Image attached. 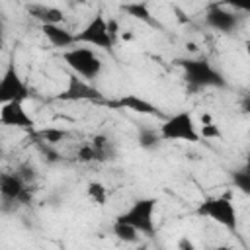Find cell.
Returning a JSON list of instances; mask_svg holds the SVG:
<instances>
[{
	"mask_svg": "<svg viewBox=\"0 0 250 250\" xmlns=\"http://www.w3.org/2000/svg\"><path fill=\"white\" fill-rule=\"evenodd\" d=\"M76 158H78V162H84V164H88V162H98V154H96V150H94V146H92L90 143H84V145L78 148Z\"/></svg>",
	"mask_w": 250,
	"mask_h": 250,
	"instance_id": "obj_22",
	"label": "cell"
},
{
	"mask_svg": "<svg viewBox=\"0 0 250 250\" xmlns=\"http://www.w3.org/2000/svg\"><path fill=\"white\" fill-rule=\"evenodd\" d=\"M195 213L201 215V217H207V219H211L215 223H219L227 230L236 232V229H238V215H236V207H234L230 195L205 197L197 205Z\"/></svg>",
	"mask_w": 250,
	"mask_h": 250,
	"instance_id": "obj_4",
	"label": "cell"
},
{
	"mask_svg": "<svg viewBox=\"0 0 250 250\" xmlns=\"http://www.w3.org/2000/svg\"><path fill=\"white\" fill-rule=\"evenodd\" d=\"M121 10H123V12H127L129 16H133V18H137V20H141V21L148 23V25H158V21H156V20H154V16L148 12V6H146L145 2L123 4V6H121Z\"/></svg>",
	"mask_w": 250,
	"mask_h": 250,
	"instance_id": "obj_15",
	"label": "cell"
},
{
	"mask_svg": "<svg viewBox=\"0 0 250 250\" xmlns=\"http://www.w3.org/2000/svg\"><path fill=\"white\" fill-rule=\"evenodd\" d=\"M27 14L37 20L41 25H61V21L64 20L62 10L55 8V6H47V4H27L25 6Z\"/></svg>",
	"mask_w": 250,
	"mask_h": 250,
	"instance_id": "obj_13",
	"label": "cell"
},
{
	"mask_svg": "<svg viewBox=\"0 0 250 250\" xmlns=\"http://www.w3.org/2000/svg\"><path fill=\"white\" fill-rule=\"evenodd\" d=\"M39 148H41V152L45 154V158L49 160V162H59L61 160V156H59V152L51 146V145H45V143H39Z\"/></svg>",
	"mask_w": 250,
	"mask_h": 250,
	"instance_id": "obj_25",
	"label": "cell"
},
{
	"mask_svg": "<svg viewBox=\"0 0 250 250\" xmlns=\"http://www.w3.org/2000/svg\"><path fill=\"white\" fill-rule=\"evenodd\" d=\"M178 248L180 250H195V246H193V242L188 238V236H184V238H180V242H178Z\"/></svg>",
	"mask_w": 250,
	"mask_h": 250,
	"instance_id": "obj_27",
	"label": "cell"
},
{
	"mask_svg": "<svg viewBox=\"0 0 250 250\" xmlns=\"http://www.w3.org/2000/svg\"><path fill=\"white\" fill-rule=\"evenodd\" d=\"M135 250H148V248H146V244H141V246H137Z\"/></svg>",
	"mask_w": 250,
	"mask_h": 250,
	"instance_id": "obj_32",
	"label": "cell"
},
{
	"mask_svg": "<svg viewBox=\"0 0 250 250\" xmlns=\"http://www.w3.org/2000/svg\"><path fill=\"white\" fill-rule=\"evenodd\" d=\"M158 133L162 141H186V143H197L199 131L193 121V115L188 109L176 111L168 117H164L162 125L158 127Z\"/></svg>",
	"mask_w": 250,
	"mask_h": 250,
	"instance_id": "obj_5",
	"label": "cell"
},
{
	"mask_svg": "<svg viewBox=\"0 0 250 250\" xmlns=\"http://www.w3.org/2000/svg\"><path fill=\"white\" fill-rule=\"evenodd\" d=\"M242 111L244 113H250V94H246L244 100H242Z\"/></svg>",
	"mask_w": 250,
	"mask_h": 250,
	"instance_id": "obj_28",
	"label": "cell"
},
{
	"mask_svg": "<svg viewBox=\"0 0 250 250\" xmlns=\"http://www.w3.org/2000/svg\"><path fill=\"white\" fill-rule=\"evenodd\" d=\"M113 234H115L121 242H127V244L139 240V232H137L133 227L123 225V223H115V221H113Z\"/></svg>",
	"mask_w": 250,
	"mask_h": 250,
	"instance_id": "obj_20",
	"label": "cell"
},
{
	"mask_svg": "<svg viewBox=\"0 0 250 250\" xmlns=\"http://www.w3.org/2000/svg\"><path fill=\"white\" fill-rule=\"evenodd\" d=\"M104 105H107L109 109H127V111H133V113H141V115H150V117H164L162 111L148 100L137 96V94H123L119 98H113V100H105Z\"/></svg>",
	"mask_w": 250,
	"mask_h": 250,
	"instance_id": "obj_11",
	"label": "cell"
},
{
	"mask_svg": "<svg viewBox=\"0 0 250 250\" xmlns=\"http://www.w3.org/2000/svg\"><path fill=\"white\" fill-rule=\"evenodd\" d=\"M62 61L72 70V74H76V76H80V78H84L88 82H94L102 74V68H104L102 59L90 47L66 49V51H62Z\"/></svg>",
	"mask_w": 250,
	"mask_h": 250,
	"instance_id": "obj_3",
	"label": "cell"
},
{
	"mask_svg": "<svg viewBox=\"0 0 250 250\" xmlns=\"http://www.w3.org/2000/svg\"><path fill=\"white\" fill-rule=\"evenodd\" d=\"M199 135H201V137H205V139H219V137H221V129H219V127H215L213 123H205V125L201 127Z\"/></svg>",
	"mask_w": 250,
	"mask_h": 250,
	"instance_id": "obj_24",
	"label": "cell"
},
{
	"mask_svg": "<svg viewBox=\"0 0 250 250\" xmlns=\"http://www.w3.org/2000/svg\"><path fill=\"white\" fill-rule=\"evenodd\" d=\"M90 145L94 146V150L98 154V162H105V160L113 158V145L105 135H94Z\"/></svg>",
	"mask_w": 250,
	"mask_h": 250,
	"instance_id": "obj_16",
	"label": "cell"
},
{
	"mask_svg": "<svg viewBox=\"0 0 250 250\" xmlns=\"http://www.w3.org/2000/svg\"><path fill=\"white\" fill-rule=\"evenodd\" d=\"M176 62L184 70V80L189 92H197L203 88H229L225 74L207 59H178Z\"/></svg>",
	"mask_w": 250,
	"mask_h": 250,
	"instance_id": "obj_1",
	"label": "cell"
},
{
	"mask_svg": "<svg viewBox=\"0 0 250 250\" xmlns=\"http://www.w3.org/2000/svg\"><path fill=\"white\" fill-rule=\"evenodd\" d=\"M229 8L232 10H242V12H250V2H225Z\"/></svg>",
	"mask_w": 250,
	"mask_h": 250,
	"instance_id": "obj_26",
	"label": "cell"
},
{
	"mask_svg": "<svg viewBox=\"0 0 250 250\" xmlns=\"http://www.w3.org/2000/svg\"><path fill=\"white\" fill-rule=\"evenodd\" d=\"M230 182H232V186L238 191H242L244 195L250 197V172L246 168H240V170L230 172Z\"/></svg>",
	"mask_w": 250,
	"mask_h": 250,
	"instance_id": "obj_18",
	"label": "cell"
},
{
	"mask_svg": "<svg viewBox=\"0 0 250 250\" xmlns=\"http://www.w3.org/2000/svg\"><path fill=\"white\" fill-rule=\"evenodd\" d=\"M0 123L16 129H23L27 133H35V119L25 111L23 104L12 102V104H2L0 107Z\"/></svg>",
	"mask_w": 250,
	"mask_h": 250,
	"instance_id": "obj_12",
	"label": "cell"
},
{
	"mask_svg": "<svg viewBox=\"0 0 250 250\" xmlns=\"http://www.w3.org/2000/svg\"><path fill=\"white\" fill-rule=\"evenodd\" d=\"M248 172H250V154H248V158H246V166H244Z\"/></svg>",
	"mask_w": 250,
	"mask_h": 250,
	"instance_id": "obj_31",
	"label": "cell"
},
{
	"mask_svg": "<svg viewBox=\"0 0 250 250\" xmlns=\"http://www.w3.org/2000/svg\"><path fill=\"white\" fill-rule=\"evenodd\" d=\"M156 197H139L135 199L125 211H121L115 217V223H123L133 227L137 232L145 236H154L156 225H154V211H156Z\"/></svg>",
	"mask_w": 250,
	"mask_h": 250,
	"instance_id": "obj_2",
	"label": "cell"
},
{
	"mask_svg": "<svg viewBox=\"0 0 250 250\" xmlns=\"http://www.w3.org/2000/svg\"><path fill=\"white\" fill-rule=\"evenodd\" d=\"M66 80H68L66 88L61 90L55 96V100H59V102H96V104H104L105 102L102 90L96 88L92 82H88V80H84V78H80V76H76L72 72L68 74Z\"/></svg>",
	"mask_w": 250,
	"mask_h": 250,
	"instance_id": "obj_7",
	"label": "cell"
},
{
	"mask_svg": "<svg viewBox=\"0 0 250 250\" xmlns=\"http://www.w3.org/2000/svg\"><path fill=\"white\" fill-rule=\"evenodd\" d=\"M211 250H230V246H229V244H221V246H215V248H211Z\"/></svg>",
	"mask_w": 250,
	"mask_h": 250,
	"instance_id": "obj_29",
	"label": "cell"
},
{
	"mask_svg": "<svg viewBox=\"0 0 250 250\" xmlns=\"http://www.w3.org/2000/svg\"><path fill=\"white\" fill-rule=\"evenodd\" d=\"M16 172H18V174H20V178H21L25 184H29V186H31V182L37 178V172H35V168H33L29 162L20 164V166L16 168Z\"/></svg>",
	"mask_w": 250,
	"mask_h": 250,
	"instance_id": "obj_23",
	"label": "cell"
},
{
	"mask_svg": "<svg viewBox=\"0 0 250 250\" xmlns=\"http://www.w3.org/2000/svg\"><path fill=\"white\" fill-rule=\"evenodd\" d=\"M33 137H35L39 143H45V145L55 146L57 143H61L62 139H66V137H68V131L59 129V127H49V129H41V131L33 133Z\"/></svg>",
	"mask_w": 250,
	"mask_h": 250,
	"instance_id": "obj_17",
	"label": "cell"
},
{
	"mask_svg": "<svg viewBox=\"0 0 250 250\" xmlns=\"http://www.w3.org/2000/svg\"><path fill=\"white\" fill-rule=\"evenodd\" d=\"M244 47H246V53H248V57H250V39L244 43Z\"/></svg>",
	"mask_w": 250,
	"mask_h": 250,
	"instance_id": "obj_30",
	"label": "cell"
},
{
	"mask_svg": "<svg viewBox=\"0 0 250 250\" xmlns=\"http://www.w3.org/2000/svg\"><path fill=\"white\" fill-rule=\"evenodd\" d=\"M41 31L53 47H59V49L66 51V49H72V45H76L74 33L64 29L62 25H41Z\"/></svg>",
	"mask_w": 250,
	"mask_h": 250,
	"instance_id": "obj_14",
	"label": "cell"
},
{
	"mask_svg": "<svg viewBox=\"0 0 250 250\" xmlns=\"http://www.w3.org/2000/svg\"><path fill=\"white\" fill-rule=\"evenodd\" d=\"M29 96H31V90L27 82L21 78L16 62H10L0 80V104H12V102L23 104Z\"/></svg>",
	"mask_w": 250,
	"mask_h": 250,
	"instance_id": "obj_8",
	"label": "cell"
},
{
	"mask_svg": "<svg viewBox=\"0 0 250 250\" xmlns=\"http://www.w3.org/2000/svg\"><path fill=\"white\" fill-rule=\"evenodd\" d=\"M236 12L238 10H232L227 4H209L205 10V23L215 31L232 33L242 21V16Z\"/></svg>",
	"mask_w": 250,
	"mask_h": 250,
	"instance_id": "obj_10",
	"label": "cell"
},
{
	"mask_svg": "<svg viewBox=\"0 0 250 250\" xmlns=\"http://www.w3.org/2000/svg\"><path fill=\"white\" fill-rule=\"evenodd\" d=\"M74 41L76 45H92V47H100L104 51H111L115 45V39L109 33V25L107 20L104 18L102 12H98L78 33H74Z\"/></svg>",
	"mask_w": 250,
	"mask_h": 250,
	"instance_id": "obj_6",
	"label": "cell"
},
{
	"mask_svg": "<svg viewBox=\"0 0 250 250\" xmlns=\"http://www.w3.org/2000/svg\"><path fill=\"white\" fill-rule=\"evenodd\" d=\"M0 193L4 203H14V205H29L33 199V188L25 184L20 174L14 172H2L0 174Z\"/></svg>",
	"mask_w": 250,
	"mask_h": 250,
	"instance_id": "obj_9",
	"label": "cell"
},
{
	"mask_svg": "<svg viewBox=\"0 0 250 250\" xmlns=\"http://www.w3.org/2000/svg\"><path fill=\"white\" fill-rule=\"evenodd\" d=\"M86 195L96 203V205H104L107 201V188L102 182H88L86 186Z\"/></svg>",
	"mask_w": 250,
	"mask_h": 250,
	"instance_id": "obj_19",
	"label": "cell"
},
{
	"mask_svg": "<svg viewBox=\"0 0 250 250\" xmlns=\"http://www.w3.org/2000/svg\"><path fill=\"white\" fill-rule=\"evenodd\" d=\"M160 141H162V137H160V133L154 131V129H143V131L139 133V145H141L145 150L156 148Z\"/></svg>",
	"mask_w": 250,
	"mask_h": 250,
	"instance_id": "obj_21",
	"label": "cell"
}]
</instances>
